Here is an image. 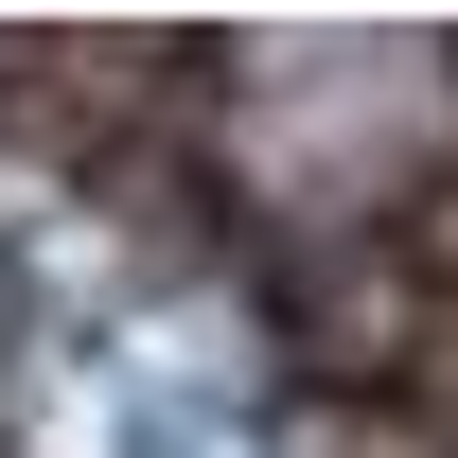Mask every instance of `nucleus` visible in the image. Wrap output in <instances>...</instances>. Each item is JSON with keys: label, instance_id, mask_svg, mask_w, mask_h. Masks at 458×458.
Wrapping results in <instances>:
<instances>
[{"label": "nucleus", "instance_id": "nucleus-1", "mask_svg": "<svg viewBox=\"0 0 458 458\" xmlns=\"http://www.w3.org/2000/svg\"><path fill=\"white\" fill-rule=\"evenodd\" d=\"M106 458H229V423H212L194 388H123V405H106Z\"/></svg>", "mask_w": 458, "mask_h": 458}]
</instances>
